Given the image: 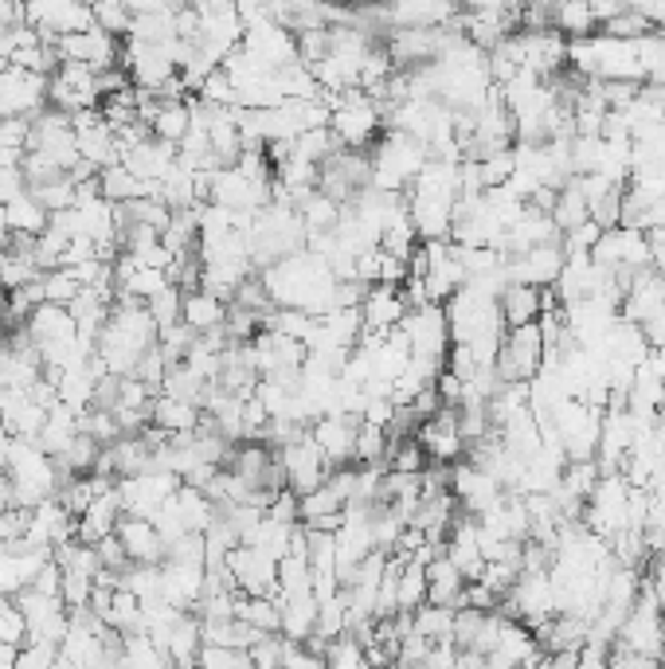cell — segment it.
<instances>
[{"instance_id": "1", "label": "cell", "mask_w": 665, "mask_h": 669, "mask_svg": "<svg viewBox=\"0 0 665 669\" xmlns=\"http://www.w3.org/2000/svg\"><path fill=\"white\" fill-rule=\"evenodd\" d=\"M380 125H384V118H380V110L372 107V99L364 90L360 87L341 90L337 110H332V118H329V130H332V137L341 142V149L369 153V145L380 137Z\"/></svg>"}, {"instance_id": "2", "label": "cell", "mask_w": 665, "mask_h": 669, "mask_svg": "<svg viewBox=\"0 0 665 669\" xmlns=\"http://www.w3.org/2000/svg\"><path fill=\"white\" fill-rule=\"evenodd\" d=\"M540 368H544V337H540L537 322L505 333V345L494 360L497 380L501 384H532Z\"/></svg>"}, {"instance_id": "3", "label": "cell", "mask_w": 665, "mask_h": 669, "mask_svg": "<svg viewBox=\"0 0 665 669\" xmlns=\"http://www.w3.org/2000/svg\"><path fill=\"white\" fill-rule=\"evenodd\" d=\"M16 599V607L24 611L27 623V643H44V646H59L71 631V611L64 607V599L55 595H40V591L24 588Z\"/></svg>"}, {"instance_id": "4", "label": "cell", "mask_w": 665, "mask_h": 669, "mask_svg": "<svg viewBox=\"0 0 665 669\" xmlns=\"http://www.w3.org/2000/svg\"><path fill=\"white\" fill-rule=\"evenodd\" d=\"M227 576H232L235 591H244V595H267V599H279V560H270L267 553L259 548H235L227 556ZM282 603V599H279Z\"/></svg>"}, {"instance_id": "5", "label": "cell", "mask_w": 665, "mask_h": 669, "mask_svg": "<svg viewBox=\"0 0 665 669\" xmlns=\"http://www.w3.org/2000/svg\"><path fill=\"white\" fill-rule=\"evenodd\" d=\"M55 55H59V63H82V67H90L94 75H102L122 63V40L106 36L102 27H87L79 36L59 40V44H55Z\"/></svg>"}, {"instance_id": "6", "label": "cell", "mask_w": 665, "mask_h": 669, "mask_svg": "<svg viewBox=\"0 0 665 669\" xmlns=\"http://www.w3.org/2000/svg\"><path fill=\"white\" fill-rule=\"evenodd\" d=\"M399 330H404L407 341H412V357L447 360L450 325H447V310H442V305H422V310H412Z\"/></svg>"}, {"instance_id": "7", "label": "cell", "mask_w": 665, "mask_h": 669, "mask_svg": "<svg viewBox=\"0 0 665 669\" xmlns=\"http://www.w3.org/2000/svg\"><path fill=\"white\" fill-rule=\"evenodd\" d=\"M357 427L360 420L352 415H325L309 427V438L322 450L325 466L329 470H345V466H357Z\"/></svg>"}, {"instance_id": "8", "label": "cell", "mask_w": 665, "mask_h": 669, "mask_svg": "<svg viewBox=\"0 0 665 669\" xmlns=\"http://www.w3.org/2000/svg\"><path fill=\"white\" fill-rule=\"evenodd\" d=\"M415 443L422 446L427 462H435V466H454L462 455H466V443H462V435H459V411H454V408H442L439 415H431V420H427L419 431H415Z\"/></svg>"}, {"instance_id": "9", "label": "cell", "mask_w": 665, "mask_h": 669, "mask_svg": "<svg viewBox=\"0 0 665 669\" xmlns=\"http://www.w3.org/2000/svg\"><path fill=\"white\" fill-rule=\"evenodd\" d=\"M279 462H282V470H286V490H294L297 498H306V493L322 490V486L329 482V473H332L329 466H325L322 450L314 446V438L279 450Z\"/></svg>"}, {"instance_id": "10", "label": "cell", "mask_w": 665, "mask_h": 669, "mask_svg": "<svg viewBox=\"0 0 665 669\" xmlns=\"http://www.w3.org/2000/svg\"><path fill=\"white\" fill-rule=\"evenodd\" d=\"M564 263H567L564 247H560V243H544V247H532V250H525V255L505 259V275H509V282L544 290V286H556Z\"/></svg>"}, {"instance_id": "11", "label": "cell", "mask_w": 665, "mask_h": 669, "mask_svg": "<svg viewBox=\"0 0 665 669\" xmlns=\"http://www.w3.org/2000/svg\"><path fill=\"white\" fill-rule=\"evenodd\" d=\"M114 533H117V540H122V548H126L129 564H142V568H161L165 564V540L154 528V521L126 517V513H122Z\"/></svg>"}, {"instance_id": "12", "label": "cell", "mask_w": 665, "mask_h": 669, "mask_svg": "<svg viewBox=\"0 0 665 669\" xmlns=\"http://www.w3.org/2000/svg\"><path fill=\"white\" fill-rule=\"evenodd\" d=\"M207 571L200 564H161V599L177 611H196Z\"/></svg>"}, {"instance_id": "13", "label": "cell", "mask_w": 665, "mask_h": 669, "mask_svg": "<svg viewBox=\"0 0 665 669\" xmlns=\"http://www.w3.org/2000/svg\"><path fill=\"white\" fill-rule=\"evenodd\" d=\"M407 317L404 294L392 290V286H372L364 305H360V322H364V333H376V337H387L392 330H399Z\"/></svg>"}, {"instance_id": "14", "label": "cell", "mask_w": 665, "mask_h": 669, "mask_svg": "<svg viewBox=\"0 0 665 669\" xmlns=\"http://www.w3.org/2000/svg\"><path fill=\"white\" fill-rule=\"evenodd\" d=\"M462 591H466V576H462V571L450 564L447 553L435 556L431 568H427V603H431V607L462 611V607H466Z\"/></svg>"}, {"instance_id": "15", "label": "cell", "mask_w": 665, "mask_h": 669, "mask_svg": "<svg viewBox=\"0 0 665 669\" xmlns=\"http://www.w3.org/2000/svg\"><path fill=\"white\" fill-rule=\"evenodd\" d=\"M117 521H122V501H117V486L110 493H102V498H94V505L82 513L79 528H75V540L79 545H102L106 536H114Z\"/></svg>"}, {"instance_id": "16", "label": "cell", "mask_w": 665, "mask_h": 669, "mask_svg": "<svg viewBox=\"0 0 665 669\" xmlns=\"http://www.w3.org/2000/svg\"><path fill=\"white\" fill-rule=\"evenodd\" d=\"M497 310H501L505 330H521V325H532L540 317V290L537 286H521L509 282L497 298Z\"/></svg>"}, {"instance_id": "17", "label": "cell", "mask_w": 665, "mask_h": 669, "mask_svg": "<svg viewBox=\"0 0 665 669\" xmlns=\"http://www.w3.org/2000/svg\"><path fill=\"white\" fill-rule=\"evenodd\" d=\"M75 438H79V415H75L71 408H64V403H59V408L47 411V423H44V431H40L36 446L55 462V458L64 455Z\"/></svg>"}, {"instance_id": "18", "label": "cell", "mask_w": 665, "mask_h": 669, "mask_svg": "<svg viewBox=\"0 0 665 669\" xmlns=\"http://www.w3.org/2000/svg\"><path fill=\"white\" fill-rule=\"evenodd\" d=\"M235 618L247 623L255 634H282V603L267 595H244L239 591V603H235Z\"/></svg>"}, {"instance_id": "19", "label": "cell", "mask_w": 665, "mask_h": 669, "mask_svg": "<svg viewBox=\"0 0 665 669\" xmlns=\"http://www.w3.org/2000/svg\"><path fill=\"white\" fill-rule=\"evenodd\" d=\"M224 317H227V305L219 302V298L212 294H184V310H180V322L189 325L196 337H204V333L212 330H224Z\"/></svg>"}, {"instance_id": "20", "label": "cell", "mask_w": 665, "mask_h": 669, "mask_svg": "<svg viewBox=\"0 0 665 669\" xmlns=\"http://www.w3.org/2000/svg\"><path fill=\"white\" fill-rule=\"evenodd\" d=\"M4 220H9V232L12 235H44L47 223H52V215L40 208V200L32 197V192H20V197H12L9 204H4Z\"/></svg>"}, {"instance_id": "21", "label": "cell", "mask_w": 665, "mask_h": 669, "mask_svg": "<svg viewBox=\"0 0 665 669\" xmlns=\"http://www.w3.org/2000/svg\"><path fill=\"white\" fill-rule=\"evenodd\" d=\"M204 420V411L192 408V403H180V400H169V395H157L154 400V427H161L165 435H192Z\"/></svg>"}, {"instance_id": "22", "label": "cell", "mask_w": 665, "mask_h": 669, "mask_svg": "<svg viewBox=\"0 0 665 669\" xmlns=\"http://www.w3.org/2000/svg\"><path fill=\"white\" fill-rule=\"evenodd\" d=\"M587 220H591V208H587V200L579 197V188L567 180V185L560 188L556 208H552V223H556L560 235H567V232H576V227H584Z\"/></svg>"}, {"instance_id": "23", "label": "cell", "mask_w": 665, "mask_h": 669, "mask_svg": "<svg viewBox=\"0 0 665 669\" xmlns=\"http://www.w3.org/2000/svg\"><path fill=\"white\" fill-rule=\"evenodd\" d=\"M157 142H169V145H180L189 137L192 130V114H189V102H172V107H161L157 118L149 122Z\"/></svg>"}, {"instance_id": "24", "label": "cell", "mask_w": 665, "mask_h": 669, "mask_svg": "<svg viewBox=\"0 0 665 669\" xmlns=\"http://www.w3.org/2000/svg\"><path fill=\"white\" fill-rule=\"evenodd\" d=\"M302 223H306V235H332L337 232V223H341V204H332L329 197L314 192L306 204L297 208Z\"/></svg>"}, {"instance_id": "25", "label": "cell", "mask_w": 665, "mask_h": 669, "mask_svg": "<svg viewBox=\"0 0 665 669\" xmlns=\"http://www.w3.org/2000/svg\"><path fill=\"white\" fill-rule=\"evenodd\" d=\"M427 603V568L415 560L404 564V571H399V583H396V607L407 611V615H415V611Z\"/></svg>"}, {"instance_id": "26", "label": "cell", "mask_w": 665, "mask_h": 669, "mask_svg": "<svg viewBox=\"0 0 665 669\" xmlns=\"http://www.w3.org/2000/svg\"><path fill=\"white\" fill-rule=\"evenodd\" d=\"M560 36L572 44V40H591L599 27H595L591 4H556V24H552Z\"/></svg>"}, {"instance_id": "27", "label": "cell", "mask_w": 665, "mask_h": 669, "mask_svg": "<svg viewBox=\"0 0 665 669\" xmlns=\"http://www.w3.org/2000/svg\"><path fill=\"white\" fill-rule=\"evenodd\" d=\"M412 631L422 634L427 643H442V638H450V634H454V611L422 603V607L412 615Z\"/></svg>"}, {"instance_id": "28", "label": "cell", "mask_w": 665, "mask_h": 669, "mask_svg": "<svg viewBox=\"0 0 665 669\" xmlns=\"http://www.w3.org/2000/svg\"><path fill=\"white\" fill-rule=\"evenodd\" d=\"M387 458V431L372 427V423L360 420L357 427V466H384Z\"/></svg>"}, {"instance_id": "29", "label": "cell", "mask_w": 665, "mask_h": 669, "mask_svg": "<svg viewBox=\"0 0 665 669\" xmlns=\"http://www.w3.org/2000/svg\"><path fill=\"white\" fill-rule=\"evenodd\" d=\"M477 169H482V188H486V192L505 188L512 180V172H517V153H512V149L489 153V157H482V161H477Z\"/></svg>"}, {"instance_id": "30", "label": "cell", "mask_w": 665, "mask_h": 669, "mask_svg": "<svg viewBox=\"0 0 665 669\" xmlns=\"http://www.w3.org/2000/svg\"><path fill=\"white\" fill-rule=\"evenodd\" d=\"M40 286H44V302L47 305H64V310L82 294L79 278H75L71 270H52V275L40 278Z\"/></svg>"}, {"instance_id": "31", "label": "cell", "mask_w": 665, "mask_h": 669, "mask_svg": "<svg viewBox=\"0 0 665 669\" xmlns=\"http://www.w3.org/2000/svg\"><path fill=\"white\" fill-rule=\"evenodd\" d=\"M90 12H94V27H102L106 36L114 40H126L129 27H134V16H129V4H90Z\"/></svg>"}, {"instance_id": "32", "label": "cell", "mask_w": 665, "mask_h": 669, "mask_svg": "<svg viewBox=\"0 0 665 669\" xmlns=\"http://www.w3.org/2000/svg\"><path fill=\"white\" fill-rule=\"evenodd\" d=\"M149 305V313H154V322L157 330H177L180 325V310H184V294H180L177 286H165L161 294L154 298V302H145Z\"/></svg>"}, {"instance_id": "33", "label": "cell", "mask_w": 665, "mask_h": 669, "mask_svg": "<svg viewBox=\"0 0 665 669\" xmlns=\"http://www.w3.org/2000/svg\"><path fill=\"white\" fill-rule=\"evenodd\" d=\"M0 643L16 646V650L27 643V623L24 611L16 607V599H0Z\"/></svg>"}, {"instance_id": "34", "label": "cell", "mask_w": 665, "mask_h": 669, "mask_svg": "<svg viewBox=\"0 0 665 669\" xmlns=\"http://www.w3.org/2000/svg\"><path fill=\"white\" fill-rule=\"evenodd\" d=\"M27 137H32V122L27 118H0V149L27 153Z\"/></svg>"}, {"instance_id": "35", "label": "cell", "mask_w": 665, "mask_h": 669, "mask_svg": "<svg viewBox=\"0 0 665 669\" xmlns=\"http://www.w3.org/2000/svg\"><path fill=\"white\" fill-rule=\"evenodd\" d=\"M642 337H646V345L654 348V353H665V310L654 313V317L642 325Z\"/></svg>"}, {"instance_id": "36", "label": "cell", "mask_w": 665, "mask_h": 669, "mask_svg": "<svg viewBox=\"0 0 665 669\" xmlns=\"http://www.w3.org/2000/svg\"><path fill=\"white\" fill-rule=\"evenodd\" d=\"M654 227H665V197L657 204H650L646 220H642V232H654Z\"/></svg>"}, {"instance_id": "37", "label": "cell", "mask_w": 665, "mask_h": 669, "mask_svg": "<svg viewBox=\"0 0 665 669\" xmlns=\"http://www.w3.org/2000/svg\"><path fill=\"white\" fill-rule=\"evenodd\" d=\"M16 658H20L16 646H4V643H0V669H16Z\"/></svg>"}, {"instance_id": "38", "label": "cell", "mask_w": 665, "mask_h": 669, "mask_svg": "<svg viewBox=\"0 0 665 669\" xmlns=\"http://www.w3.org/2000/svg\"><path fill=\"white\" fill-rule=\"evenodd\" d=\"M9 450H12V435L0 427V473H4V466H9Z\"/></svg>"}, {"instance_id": "39", "label": "cell", "mask_w": 665, "mask_h": 669, "mask_svg": "<svg viewBox=\"0 0 665 669\" xmlns=\"http://www.w3.org/2000/svg\"><path fill=\"white\" fill-rule=\"evenodd\" d=\"M654 435H657V443L665 446V403H662V411H657V420H654Z\"/></svg>"}, {"instance_id": "40", "label": "cell", "mask_w": 665, "mask_h": 669, "mask_svg": "<svg viewBox=\"0 0 665 669\" xmlns=\"http://www.w3.org/2000/svg\"><path fill=\"white\" fill-rule=\"evenodd\" d=\"M4 302H9V294H4V290H0V317H4Z\"/></svg>"}, {"instance_id": "41", "label": "cell", "mask_w": 665, "mask_h": 669, "mask_svg": "<svg viewBox=\"0 0 665 669\" xmlns=\"http://www.w3.org/2000/svg\"><path fill=\"white\" fill-rule=\"evenodd\" d=\"M4 67H9V63H4V59H0V71H4Z\"/></svg>"}]
</instances>
